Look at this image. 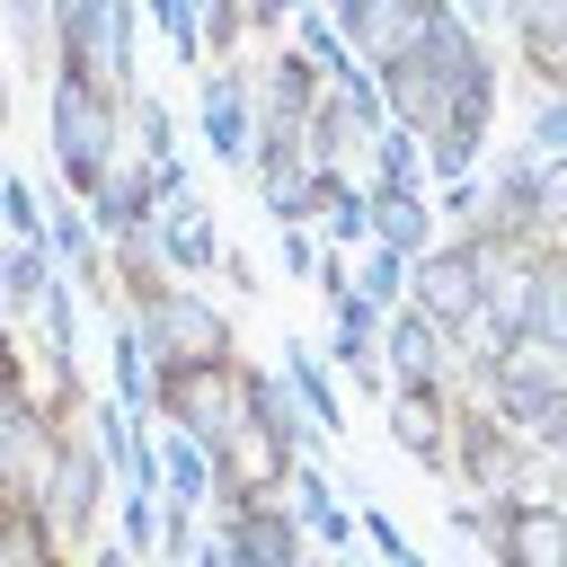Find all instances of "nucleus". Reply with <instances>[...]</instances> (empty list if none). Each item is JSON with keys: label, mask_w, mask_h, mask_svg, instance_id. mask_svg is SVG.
Segmentation results:
<instances>
[{"label": "nucleus", "mask_w": 567, "mask_h": 567, "mask_svg": "<svg viewBox=\"0 0 567 567\" xmlns=\"http://www.w3.org/2000/svg\"><path fill=\"white\" fill-rule=\"evenodd\" d=\"M124 142H133V133H124V97H106L89 71L53 62V71H44V151H53V177H62L71 195H89V177H97Z\"/></svg>", "instance_id": "1"}, {"label": "nucleus", "mask_w": 567, "mask_h": 567, "mask_svg": "<svg viewBox=\"0 0 567 567\" xmlns=\"http://www.w3.org/2000/svg\"><path fill=\"white\" fill-rule=\"evenodd\" d=\"M106 487H115V470H106L89 416L62 425V452H53L44 487H35V540H44V558H89L97 514H106Z\"/></svg>", "instance_id": "2"}, {"label": "nucleus", "mask_w": 567, "mask_h": 567, "mask_svg": "<svg viewBox=\"0 0 567 567\" xmlns=\"http://www.w3.org/2000/svg\"><path fill=\"white\" fill-rule=\"evenodd\" d=\"M452 487H470V496L532 487V434L487 390H461V408H452Z\"/></svg>", "instance_id": "3"}, {"label": "nucleus", "mask_w": 567, "mask_h": 567, "mask_svg": "<svg viewBox=\"0 0 567 567\" xmlns=\"http://www.w3.org/2000/svg\"><path fill=\"white\" fill-rule=\"evenodd\" d=\"M133 319H142V346H151L159 372H168V363H230V354H239L230 310H213V292H195L186 275H168Z\"/></svg>", "instance_id": "4"}, {"label": "nucleus", "mask_w": 567, "mask_h": 567, "mask_svg": "<svg viewBox=\"0 0 567 567\" xmlns=\"http://www.w3.org/2000/svg\"><path fill=\"white\" fill-rule=\"evenodd\" d=\"M292 443L257 416V408H239L221 434H213V505H257V496H284L292 487Z\"/></svg>", "instance_id": "5"}, {"label": "nucleus", "mask_w": 567, "mask_h": 567, "mask_svg": "<svg viewBox=\"0 0 567 567\" xmlns=\"http://www.w3.org/2000/svg\"><path fill=\"white\" fill-rule=\"evenodd\" d=\"M478 284H487V230H434L408 257V301L425 319H443V328L461 310H478Z\"/></svg>", "instance_id": "6"}, {"label": "nucleus", "mask_w": 567, "mask_h": 567, "mask_svg": "<svg viewBox=\"0 0 567 567\" xmlns=\"http://www.w3.org/2000/svg\"><path fill=\"white\" fill-rule=\"evenodd\" d=\"M133 18H142V0H89L80 18H62L53 62L89 71L106 97H133V89H142V71H133Z\"/></svg>", "instance_id": "7"}, {"label": "nucleus", "mask_w": 567, "mask_h": 567, "mask_svg": "<svg viewBox=\"0 0 567 567\" xmlns=\"http://www.w3.org/2000/svg\"><path fill=\"white\" fill-rule=\"evenodd\" d=\"M195 142L221 168H248V142H257V71H248V53L195 71Z\"/></svg>", "instance_id": "8"}, {"label": "nucleus", "mask_w": 567, "mask_h": 567, "mask_svg": "<svg viewBox=\"0 0 567 567\" xmlns=\"http://www.w3.org/2000/svg\"><path fill=\"white\" fill-rule=\"evenodd\" d=\"M487 505V549L505 567H567V505L540 487H496Z\"/></svg>", "instance_id": "9"}, {"label": "nucleus", "mask_w": 567, "mask_h": 567, "mask_svg": "<svg viewBox=\"0 0 567 567\" xmlns=\"http://www.w3.org/2000/svg\"><path fill=\"white\" fill-rule=\"evenodd\" d=\"M452 408H461V381H390V390H381L390 443H399L416 470H434V478H452Z\"/></svg>", "instance_id": "10"}, {"label": "nucleus", "mask_w": 567, "mask_h": 567, "mask_svg": "<svg viewBox=\"0 0 567 567\" xmlns=\"http://www.w3.org/2000/svg\"><path fill=\"white\" fill-rule=\"evenodd\" d=\"M151 416L177 425V434H195V443H213L239 416V354L230 363H168L159 390H151Z\"/></svg>", "instance_id": "11"}, {"label": "nucleus", "mask_w": 567, "mask_h": 567, "mask_svg": "<svg viewBox=\"0 0 567 567\" xmlns=\"http://www.w3.org/2000/svg\"><path fill=\"white\" fill-rule=\"evenodd\" d=\"M80 204H89V221H97L106 239H124V230H151V221H159V195H151V159L124 142V151H115V159L89 177V195H80Z\"/></svg>", "instance_id": "12"}, {"label": "nucleus", "mask_w": 567, "mask_h": 567, "mask_svg": "<svg viewBox=\"0 0 567 567\" xmlns=\"http://www.w3.org/2000/svg\"><path fill=\"white\" fill-rule=\"evenodd\" d=\"M248 71H257V115H275V124H301L328 89V71L292 35H266V53H248Z\"/></svg>", "instance_id": "13"}, {"label": "nucleus", "mask_w": 567, "mask_h": 567, "mask_svg": "<svg viewBox=\"0 0 567 567\" xmlns=\"http://www.w3.org/2000/svg\"><path fill=\"white\" fill-rule=\"evenodd\" d=\"M381 372L390 381H452V328L425 319L416 301L381 310Z\"/></svg>", "instance_id": "14"}, {"label": "nucleus", "mask_w": 567, "mask_h": 567, "mask_svg": "<svg viewBox=\"0 0 567 567\" xmlns=\"http://www.w3.org/2000/svg\"><path fill=\"white\" fill-rule=\"evenodd\" d=\"M505 44L532 89H567V0H505Z\"/></svg>", "instance_id": "15"}, {"label": "nucleus", "mask_w": 567, "mask_h": 567, "mask_svg": "<svg viewBox=\"0 0 567 567\" xmlns=\"http://www.w3.org/2000/svg\"><path fill=\"white\" fill-rule=\"evenodd\" d=\"M310 230L328 248H363L372 239V186L354 168H319V195H310Z\"/></svg>", "instance_id": "16"}, {"label": "nucleus", "mask_w": 567, "mask_h": 567, "mask_svg": "<svg viewBox=\"0 0 567 567\" xmlns=\"http://www.w3.org/2000/svg\"><path fill=\"white\" fill-rule=\"evenodd\" d=\"M284 390L301 399V416L319 425V443H337V434H346V399H337V363H328L319 346H301V337H284Z\"/></svg>", "instance_id": "17"}, {"label": "nucleus", "mask_w": 567, "mask_h": 567, "mask_svg": "<svg viewBox=\"0 0 567 567\" xmlns=\"http://www.w3.org/2000/svg\"><path fill=\"white\" fill-rule=\"evenodd\" d=\"M284 496H292V514H301V532H310L319 549H354V505L337 496V478H328L310 452L292 461V487H284Z\"/></svg>", "instance_id": "18"}, {"label": "nucleus", "mask_w": 567, "mask_h": 567, "mask_svg": "<svg viewBox=\"0 0 567 567\" xmlns=\"http://www.w3.org/2000/svg\"><path fill=\"white\" fill-rule=\"evenodd\" d=\"M434 230H443V213H434V186H372V239H381V248L416 257Z\"/></svg>", "instance_id": "19"}, {"label": "nucleus", "mask_w": 567, "mask_h": 567, "mask_svg": "<svg viewBox=\"0 0 567 567\" xmlns=\"http://www.w3.org/2000/svg\"><path fill=\"white\" fill-rule=\"evenodd\" d=\"M44 284H53V248H44V239H27V230H0V310H9V328H27V319H35Z\"/></svg>", "instance_id": "20"}, {"label": "nucleus", "mask_w": 567, "mask_h": 567, "mask_svg": "<svg viewBox=\"0 0 567 567\" xmlns=\"http://www.w3.org/2000/svg\"><path fill=\"white\" fill-rule=\"evenodd\" d=\"M159 257H168V275H213V266H221V230L204 221L195 195L159 204Z\"/></svg>", "instance_id": "21"}, {"label": "nucleus", "mask_w": 567, "mask_h": 567, "mask_svg": "<svg viewBox=\"0 0 567 567\" xmlns=\"http://www.w3.org/2000/svg\"><path fill=\"white\" fill-rule=\"evenodd\" d=\"M106 372H115V399L133 416H151V390H159V363L142 346V319L133 310H106Z\"/></svg>", "instance_id": "22"}, {"label": "nucleus", "mask_w": 567, "mask_h": 567, "mask_svg": "<svg viewBox=\"0 0 567 567\" xmlns=\"http://www.w3.org/2000/svg\"><path fill=\"white\" fill-rule=\"evenodd\" d=\"M354 168H363V186H434V177H425V133H416V124H399V115L363 142V159H354Z\"/></svg>", "instance_id": "23"}, {"label": "nucleus", "mask_w": 567, "mask_h": 567, "mask_svg": "<svg viewBox=\"0 0 567 567\" xmlns=\"http://www.w3.org/2000/svg\"><path fill=\"white\" fill-rule=\"evenodd\" d=\"M159 496L168 505H213V443H195V434H159Z\"/></svg>", "instance_id": "24"}, {"label": "nucleus", "mask_w": 567, "mask_h": 567, "mask_svg": "<svg viewBox=\"0 0 567 567\" xmlns=\"http://www.w3.org/2000/svg\"><path fill=\"white\" fill-rule=\"evenodd\" d=\"M523 328H540V337H558V346H567V248H540V257H532Z\"/></svg>", "instance_id": "25"}, {"label": "nucleus", "mask_w": 567, "mask_h": 567, "mask_svg": "<svg viewBox=\"0 0 567 567\" xmlns=\"http://www.w3.org/2000/svg\"><path fill=\"white\" fill-rule=\"evenodd\" d=\"M284 35H292V44H301V53H310V62H319V71H328V80H346V71H354V62H363V53H354V44H346V27H337V18H328V9H319V0H301V9H292V27H284Z\"/></svg>", "instance_id": "26"}, {"label": "nucleus", "mask_w": 567, "mask_h": 567, "mask_svg": "<svg viewBox=\"0 0 567 567\" xmlns=\"http://www.w3.org/2000/svg\"><path fill=\"white\" fill-rule=\"evenodd\" d=\"M0 35L35 62V71H53V44H62V18H53V0H0Z\"/></svg>", "instance_id": "27"}, {"label": "nucleus", "mask_w": 567, "mask_h": 567, "mask_svg": "<svg viewBox=\"0 0 567 567\" xmlns=\"http://www.w3.org/2000/svg\"><path fill=\"white\" fill-rule=\"evenodd\" d=\"M532 239H567V151H540L532 168Z\"/></svg>", "instance_id": "28"}, {"label": "nucleus", "mask_w": 567, "mask_h": 567, "mask_svg": "<svg viewBox=\"0 0 567 567\" xmlns=\"http://www.w3.org/2000/svg\"><path fill=\"white\" fill-rule=\"evenodd\" d=\"M354 292L381 301V310H399V301H408V257L381 248V239H363V248H354Z\"/></svg>", "instance_id": "29"}, {"label": "nucleus", "mask_w": 567, "mask_h": 567, "mask_svg": "<svg viewBox=\"0 0 567 567\" xmlns=\"http://www.w3.org/2000/svg\"><path fill=\"white\" fill-rule=\"evenodd\" d=\"M159 487H124L115 496V540H124V558H159Z\"/></svg>", "instance_id": "30"}, {"label": "nucleus", "mask_w": 567, "mask_h": 567, "mask_svg": "<svg viewBox=\"0 0 567 567\" xmlns=\"http://www.w3.org/2000/svg\"><path fill=\"white\" fill-rule=\"evenodd\" d=\"M195 18H204V62L248 53V9H239V0H195Z\"/></svg>", "instance_id": "31"}, {"label": "nucleus", "mask_w": 567, "mask_h": 567, "mask_svg": "<svg viewBox=\"0 0 567 567\" xmlns=\"http://www.w3.org/2000/svg\"><path fill=\"white\" fill-rule=\"evenodd\" d=\"M0 230L44 239V195H35V177H18V168H0Z\"/></svg>", "instance_id": "32"}, {"label": "nucleus", "mask_w": 567, "mask_h": 567, "mask_svg": "<svg viewBox=\"0 0 567 567\" xmlns=\"http://www.w3.org/2000/svg\"><path fill=\"white\" fill-rule=\"evenodd\" d=\"M354 532H363V540H372L381 558H399V567H416V540H408V532H399V523H390L381 505H354Z\"/></svg>", "instance_id": "33"}, {"label": "nucleus", "mask_w": 567, "mask_h": 567, "mask_svg": "<svg viewBox=\"0 0 567 567\" xmlns=\"http://www.w3.org/2000/svg\"><path fill=\"white\" fill-rule=\"evenodd\" d=\"M532 151H567V89H540L532 97V133H523Z\"/></svg>", "instance_id": "34"}, {"label": "nucleus", "mask_w": 567, "mask_h": 567, "mask_svg": "<svg viewBox=\"0 0 567 567\" xmlns=\"http://www.w3.org/2000/svg\"><path fill=\"white\" fill-rule=\"evenodd\" d=\"M151 195H159V204H177V195H195V168H186L177 151H159V159H151Z\"/></svg>", "instance_id": "35"}, {"label": "nucleus", "mask_w": 567, "mask_h": 567, "mask_svg": "<svg viewBox=\"0 0 567 567\" xmlns=\"http://www.w3.org/2000/svg\"><path fill=\"white\" fill-rule=\"evenodd\" d=\"M239 9H248V35L266 44V35H284V27H292V9H301V0H239Z\"/></svg>", "instance_id": "36"}, {"label": "nucleus", "mask_w": 567, "mask_h": 567, "mask_svg": "<svg viewBox=\"0 0 567 567\" xmlns=\"http://www.w3.org/2000/svg\"><path fill=\"white\" fill-rule=\"evenodd\" d=\"M221 275H230V292H266V275H257V257H239L230 239H221Z\"/></svg>", "instance_id": "37"}, {"label": "nucleus", "mask_w": 567, "mask_h": 567, "mask_svg": "<svg viewBox=\"0 0 567 567\" xmlns=\"http://www.w3.org/2000/svg\"><path fill=\"white\" fill-rule=\"evenodd\" d=\"M80 9H89V0H53V18H80Z\"/></svg>", "instance_id": "38"}, {"label": "nucleus", "mask_w": 567, "mask_h": 567, "mask_svg": "<svg viewBox=\"0 0 567 567\" xmlns=\"http://www.w3.org/2000/svg\"><path fill=\"white\" fill-rule=\"evenodd\" d=\"M9 346H18V328H9V310H0V354H9Z\"/></svg>", "instance_id": "39"}, {"label": "nucleus", "mask_w": 567, "mask_h": 567, "mask_svg": "<svg viewBox=\"0 0 567 567\" xmlns=\"http://www.w3.org/2000/svg\"><path fill=\"white\" fill-rule=\"evenodd\" d=\"M0 124H9V115H0Z\"/></svg>", "instance_id": "40"}]
</instances>
